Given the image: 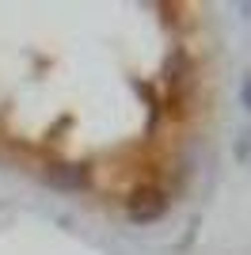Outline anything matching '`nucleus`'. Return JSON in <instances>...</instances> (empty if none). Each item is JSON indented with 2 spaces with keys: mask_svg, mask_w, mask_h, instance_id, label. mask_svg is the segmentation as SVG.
I'll return each mask as SVG.
<instances>
[{
  "mask_svg": "<svg viewBox=\"0 0 251 255\" xmlns=\"http://www.w3.org/2000/svg\"><path fill=\"white\" fill-rule=\"evenodd\" d=\"M42 179L57 187V191H84L88 183H92V171L84 168V164H50Z\"/></svg>",
  "mask_w": 251,
  "mask_h": 255,
  "instance_id": "nucleus-1",
  "label": "nucleus"
},
{
  "mask_svg": "<svg viewBox=\"0 0 251 255\" xmlns=\"http://www.w3.org/2000/svg\"><path fill=\"white\" fill-rule=\"evenodd\" d=\"M240 99H244V107L251 111V73L244 76V84H240Z\"/></svg>",
  "mask_w": 251,
  "mask_h": 255,
  "instance_id": "nucleus-4",
  "label": "nucleus"
},
{
  "mask_svg": "<svg viewBox=\"0 0 251 255\" xmlns=\"http://www.w3.org/2000/svg\"><path fill=\"white\" fill-rule=\"evenodd\" d=\"M232 156H236V164L251 168V126L244 129V133H240L236 141H232Z\"/></svg>",
  "mask_w": 251,
  "mask_h": 255,
  "instance_id": "nucleus-3",
  "label": "nucleus"
},
{
  "mask_svg": "<svg viewBox=\"0 0 251 255\" xmlns=\"http://www.w3.org/2000/svg\"><path fill=\"white\" fill-rule=\"evenodd\" d=\"M164 210H167V198L156 187H145V191H137L133 198H129V217H133V221H156Z\"/></svg>",
  "mask_w": 251,
  "mask_h": 255,
  "instance_id": "nucleus-2",
  "label": "nucleus"
}]
</instances>
